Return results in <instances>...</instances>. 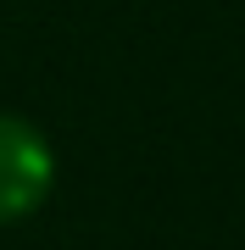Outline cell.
I'll use <instances>...</instances> for the list:
<instances>
[{"mask_svg":"<svg viewBox=\"0 0 245 250\" xmlns=\"http://www.w3.org/2000/svg\"><path fill=\"white\" fill-rule=\"evenodd\" d=\"M50 184H56V156L45 134L28 117L0 111V228L34 217L45 206Z\"/></svg>","mask_w":245,"mask_h":250,"instance_id":"6da1fadb","label":"cell"}]
</instances>
